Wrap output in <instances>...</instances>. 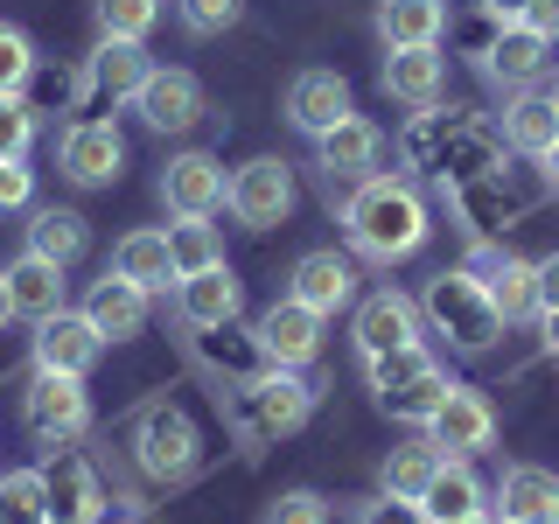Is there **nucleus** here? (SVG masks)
I'll list each match as a JSON object with an SVG mask.
<instances>
[{"instance_id":"obj_1","label":"nucleus","mask_w":559,"mask_h":524,"mask_svg":"<svg viewBox=\"0 0 559 524\" xmlns=\"http://www.w3.org/2000/svg\"><path fill=\"white\" fill-rule=\"evenodd\" d=\"M343 231H349V252H357V259L399 266V259H413L419 245H427L433 217H427V196H419V182L378 168L371 182H357V196L343 203Z\"/></svg>"},{"instance_id":"obj_2","label":"nucleus","mask_w":559,"mask_h":524,"mask_svg":"<svg viewBox=\"0 0 559 524\" xmlns=\"http://www.w3.org/2000/svg\"><path fill=\"white\" fill-rule=\"evenodd\" d=\"M419 314H427V329L448 336V349H462V357H483V349H497V336H503V314L468 266L433 273L427 294H419Z\"/></svg>"},{"instance_id":"obj_3","label":"nucleus","mask_w":559,"mask_h":524,"mask_svg":"<svg viewBox=\"0 0 559 524\" xmlns=\"http://www.w3.org/2000/svg\"><path fill=\"white\" fill-rule=\"evenodd\" d=\"M127 441H133V462L147 468L154 483H182L189 468H197V419H189L182 406H168V398H147V406L133 413V427H127Z\"/></svg>"},{"instance_id":"obj_4","label":"nucleus","mask_w":559,"mask_h":524,"mask_svg":"<svg viewBox=\"0 0 559 524\" xmlns=\"http://www.w3.org/2000/svg\"><path fill=\"white\" fill-rule=\"evenodd\" d=\"M294 168L280 162V154H259V162H245L231 175V189H224V210L245 224V231H273V224L294 217Z\"/></svg>"},{"instance_id":"obj_5","label":"nucleus","mask_w":559,"mask_h":524,"mask_svg":"<svg viewBox=\"0 0 559 524\" xmlns=\"http://www.w3.org/2000/svg\"><path fill=\"white\" fill-rule=\"evenodd\" d=\"M22 419L43 448H70L84 427H92V392L84 378H57V371H35L22 392Z\"/></svg>"},{"instance_id":"obj_6","label":"nucleus","mask_w":559,"mask_h":524,"mask_svg":"<svg viewBox=\"0 0 559 524\" xmlns=\"http://www.w3.org/2000/svg\"><path fill=\"white\" fill-rule=\"evenodd\" d=\"M349 336H357V357H384V349H406L427 336V314L406 287H371L349 314Z\"/></svg>"},{"instance_id":"obj_7","label":"nucleus","mask_w":559,"mask_h":524,"mask_svg":"<svg viewBox=\"0 0 559 524\" xmlns=\"http://www.w3.org/2000/svg\"><path fill=\"white\" fill-rule=\"evenodd\" d=\"M28 357H35V371L92 378V364L105 357V336H98L92 322H84V308H57V314H43V322H35Z\"/></svg>"},{"instance_id":"obj_8","label":"nucleus","mask_w":559,"mask_h":524,"mask_svg":"<svg viewBox=\"0 0 559 524\" xmlns=\"http://www.w3.org/2000/svg\"><path fill=\"white\" fill-rule=\"evenodd\" d=\"M238 406H245V433L252 441H273V433H294L308 419V406H314V392L294 371H280V364H266L252 384L238 392Z\"/></svg>"},{"instance_id":"obj_9","label":"nucleus","mask_w":559,"mask_h":524,"mask_svg":"<svg viewBox=\"0 0 559 524\" xmlns=\"http://www.w3.org/2000/svg\"><path fill=\"white\" fill-rule=\"evenodd\" d=\"M57 168L78 189H112L119 168H127V133H119L112 119H78V127L57 140Z\"/></svg>"},{"instance_id":"obj_10","label":"nucleus","mask_w":559,"mask_h":524,"mask_svg":"<svg viewBox=\"0 0 559 524\" xmlns=\"http://www.w3.org/2000/svg\"><path fill=\"white\" fill-rule=\"evenodd\" d=\"M252 343H259L266 364H280V371H301V364H314V349H322V314L301 308L294 294H280V301L252 322Z\"/></svg>"},{"instance_id":"obj_11","label":"nucleus","mask_w":559,"mask_h":524,"mask_svg":"<svg viewBox=\"0 0 559 524\" xmlns=\"http://www.w3.org/2000/svg\"><path fill=\"white\" fill-rule=\"evenodd\" d=\"M427 433H433V448H441V454L468 462V454L497 448V406H489L476 384H448V398H441V413L427 419Z\"/></svg>"},{"instance_id":"obj_12","label":"nucleus","mask_w":559,"mask_h":524,"mask_svg":"<svg viewBox=\"0 0 559 524\" xmlns=\"http://www.w3.org/2000/svg\"><path fill=\"white\" fill-rule=\"evenodd\" d=\"M133 112H140V127H147V133H189L203 119L197 70H162V63H154L147 84L133 92Z\"/></svg>"},{"instance_id":"obj_13","label":"nucleus","mask_w":559,"mask_h":524,"mask_svg":"<svg viewBox=\"0 0 559 524\" xmlns=\"http://www.w3.org/2000/svg\"><path fill=\"white\" fill-rule=\"evenodd\" d=\"M378 162H384V133H378V119H364V112H349L343 127H329L314 140V168H322L329 182H371Z\"/></svg>"},{"instance_id":"obj_14","label":"nucleus","mask_w":559,"mask_h":524,"mask_svg":"<svg viewBox=\"0 0 559 524\" xmlns=\"http://www.w3.org/2000/svg\"><path fill=\"white\" fill-rule=\"evenodd\" d=\"M287 294L329 322L336 308H349V301H357V259H349V252H336V245H322V252H301V259H294V279H287Z\"/></svg>"},{"instance_id":"obj_15","label":"nucleus","mask_w":559,"mask_h":524,"mask_svg":"<svg viewBox=\"0 0 559 524\" xmlns=\"http://www.w3.org/2000/svg\"><path fill=\"white\" fill-rule=\"evenodd\" d=\"M349 112H357V105H349V78H343V70H301V78L287 84V127L308 133V140H322L329 127H343Z\"/></svg>"},{"instance_id":"obj_16","label":"nucleus","mask_w":559,"mask_h":524,"mask_svg":"<svg viewBox=\"0 0 559 524\" xmlns=\"http://www.w3.org/2000/svg\"><path fill=\"white\" fill-rule=\"evenodd\" d=\"M238 308H245V287L231 266H203V273L175 279V322L182 329H224V322H238Z\"/></svg>"},{"instance_id":"obj_17","label":"nucleus","mask_w":559,"mask_h":524,"mask_svg":"<svg viewBox=\"0 0 559 524\" xmlns=\"http://www.w3.org/2000/svg\"><path fill=\"white\" fill-rule=\"evenodd\" d=\"M43 483H49V511H57V517H70V524H98L105 517L98 468L84 462L78 448H49L43 454Z\"/></svg>"},{"instance_id":"obj_18","label":"nucleus","mask_w":559,"mask_h":524,"mask_svg":"<svg viewBox=\"0 0 559 524\" xmlns=\"http://www.w3.org/2000/svg\"><path fill=\"white\" fill-rule=\"evenodd\" d=\"M224 189H231V175H224L217 154H175L162 168V203L175 217H210V210H224Z\"/></svg>"},{"instance_id":"obj_19","label":"nucleus","mask_w":559,"mask_h":524,"mask_svg":"<svg viewBox=\"0 0 559 524\" xmlns=\"http://www.w3.org/2000/svg\"><path fill=\"white\" fill-rule=\"evenodd\" d=\"M384 98L413 105V112H433L448 92V57L441 49H384V70H378Z\"/></svg>"},{"instance_id":"obj_20","label":"nucleus","mask_w":559,"mask_h":524,"mask_svg":"<svg viewBox=\"0 0 559 524\" xmlns=\"http://www.w3.org/2000/svg\"><path fill=\"white\" fill-rule=\"evenodd\" d=\"M489 287V301H497L503 329L511 322H532L538 314V259H518V252H476V266H468Z\"/></svg>"},{"instance_id":"obj_21","label":"nucleus","mask_w":559,"mask_h":524,"mask_svg":"<svg viewBox=\"0 0 559 524\" xmlns=\"http://www.w3.org/2000/svg\"><path fill=\"white\" fill-rule=\"evenodd\" d=\"M489 503H497V517H511V524H559V476L538 468V462H511Z\"/></svg>"},{"instance_id":"obj_22","label":"nucleus","mask_w":559,"mask_h":524,"mask_svg":"<svg viewBox=\"0 0 559 524\" xmlns=\"http://www.w3.org/2000/svg\"><path fill=\"white\" fill-rule=\"evenodd\" d=\"M84 322H92L105 343H133L140 329H147V287H133V279H119V273L92 279V294H84Z\"/></svg>"},{"instance_id":"obj_23","label":"nucleus","mask_w":559,"mask_h":524,"mask_svg":"<svg viewBox=\"0 0 559 524\" xmlns=\"http://www.w3.org/2000/svg\"><path fill=\"white\" fill-rule=\"evenodd\" d=\"M546 57H552L546 35H532L524 22H497V35H489V49H483V70L497 84H511V92H524V84L546 70Z\"/></svg>"},{"instance_id":"obj_24","label":"nucleus","mask_w":559,"mask_h":524,"mask_svg":"<svg viewBox=\"0 0 559 524\" xmlns=\"http://www.w3.org/2000/svg\"><path fill=\"white\" fill-rule=\"evenodd\" d=\"M448 0H378V43L384 49H441Z\"/></svg>"},{"instance_id":"obj_25","label":"nucleus","mask_w":559,"mask_h":524,"mask_svg":"<svg viewBox=\"0 0 559 524\" xmlns=\"http://www.w3.org/2000/svg\"><path fill=\"white\" fill-rule=\"evenodd\" d=\"M147 49L140 43H112V35H98V49H92V63H84V92H98V98H133L140 84H147Z\"/></svg>"},{"instance_id":"obj_26","label":"nucleus","mask_w":559,"mask_h":524,"mask_svg":"<svg viewBox=\"0 0 559 524\" xmlns=\"http://www.w3.org/2000/svg\"><path fill=\"white\" fill-rule=\"evenodd\" d=\"M441 462H448V454L433 448V433H427V427H419L413 441L384 448V462H378V483H384V497H413V503H419V497H427V483L441 476Z\"/></svg>"},{"instance_id":"obj_27","label":"nucleus","mask_w":559,"mask_h":524,"mask_svg":"<svg viewBox=\"0 0 559 524\" xmlns=\"http://www.w3.org/2000/svg\"><path fill=\"white\" fill-rule=\"evenodd\" d=\"M419 511H427V524H454V517H489V489L476 483V468L468 462H441V476L427 483V497H419Z\"/></svg>"},{"instance_id":"obj_28","label":"nucleus","mask_w":559,"mask_h":524,"mask_svg":"<svg viewBox=\"0 0 559 524\" xmlns=\"http://www.w3.org/2000/svg\"><path fill=\"white\" fill-rule=\"evenodd\" d=\"M8 301H14V314H28V322L57 314L63 308V266L57 259H35V252L8 259Z\"/></svg>"},{"instance_id":"obj_29","label":"nucleus","mask_w":559,"mask_h":524,"mask_svg":"<svg viewBox=\"0 0 559 524\" xmlns=\"http://www.w3.org/2000/svg\"><path fill=\"white\" fill-rule=\"evenodd\" d=\"M28 252L35 259H57V266H78V259L92 252V224H84L78 210L43 203V210H28Z\"/></svg>"},{"instance_id":"obj_30","label":"nucleus","mask_w":559,"mask_h":524,"mask_svg":"<svg viewBox=\"0 0 559 524\" xmlns=\"http://www.w3.org/2000/svg\"><path fill=\"white\" fill-rule=\"evenodd\" d=\"M112 273L119 279H133V287H147V294H162L175 287V259H168V231H127L112 245Z\"/></svg>"},{"instance_id":"obj_31","label":"nucleus","mask_w":559,"mask_h":524,"mask_svg":"<svg viewBox=\"0 0 559 524\" xmlns=\"http://www.w3.org/2000/svg\"><path fill=\"white\" fill-rule=\"evenodd\" d=\"M559 140V112H552V98L546 92H518L511 105H503V147H518V154H546Z\"/></svg>"},{"instance_id":"obj_32","label":"nucleus","mask_w":559,"mask_h":524,"mask_svg":"<svg viewBox=\"0 0 559 524\" xmlns=\"http://www.w3.org/2000/svg\"><path fill=\"white\" fill-rule=\"evenodd\" d=\"M168 259H175V279L182 273H203V266H224V238L210 217H175L168 224Z\"/></svg>"},{"instance_id":"obj_33","label":"nucleus","mask_w":559,"mask_h":524,"mask_svg":"<svg viewBox=\"0 0 559 524\" xmlns=\"http://www.w3.org/2000/svg\"><path fill=\"white\" fill-rule=\"evenodd\" d=\"M427 371H441V357H433L427 343H406V349H384V357H364V378H371V392H399V384H413V378H427Z\"/></svg>"},{"instance_id":"obj_34","label":"nucleus","mask_w":559,"mask_h":524,"mask_svg":"<svg viewBox=\"0 0 559 524\" xmlns=\"http://www.w3.org/2000/svg\"><path fill=\"white\" fill-rule=\"evenodd\" d=\"M43 517H49L43 468H14V476H0V524H43Z\"/></svg>"},{"instance_id":"obj_35","label":"nucleus","mask_w":559,"mask_h":524,"mask_svg":"<svg viewBox=\"0 0 559 524\" xmlns=\"http://www.w3.org/2000/svg\"><path fill=\"white\" fill-rule=\"evenodd\" d=\"M448 371H427V378H413V384H399V392H384L378 406L392 413V419H406V427H427L433 413H441V398H448Z\"/></svg>"},{"instance_id":"obj_36","label":"nucleus","mask_w":559,"mask_h":524,"mask_svg":"<svg viewBox=\"0 0 559 524\" xmlns=\"http://www.w3.org/2000/svg\"><path fill=\"white\" fill-rule=\"evenodd\" d=\"M98 14V35H112V43H147V28L162 22V0H92Z\"/></svg>"},{"instance_id":"obj_37","label":"nucleus","mask_w":559,"mask_h":524,"mask_svg":"<svg viewBox=\"0 0 559 524\" xmlns=\"http://www.w3.org/2000/svg\"><path fill=\"white\" fill-rule=\"evenodd\" d=\"M35 147V112L22 92H0V162H28Z\"/></svg>"},{"instance_id":"obj_38","label":"nucleus","mask_w":559,"mask_h":524,"mask_svg":"<svg viewBox=\"0 0 559 524\" xmlns=\"http://www.w3.org/2000/svg\"><path fill=\"white\" fill-rule=\"evenodd\" d=\"M35 78V43L14 22H0V92H28Z\"/></svg>"},{"instance_id":"obj_39","label":"nucleus","mask_w":559,"mask_h":524,"mask_svg":"<svg viewBox=\"0 0 559 524\" xmlns=\"http://www.w3.org/2000/svg\"><path fill=\"white\" fill-rule=\"evenodd\" d=\"M259 524H329V497L322 489H280Z\"/></svg>"},{"instance_id":"obj_40","label":"nucleus","mask_w":559,"mask_h":524,"mask_svg":"<svg viewBox=\"0 0 559 524\" xmlns=\"http://www.w3.org/2000/svg\"><path fill=\"white\" fill-rule=\"evenodd\" d=\"M182 8V28L189 35H224L245 22V0H175Z\"/></svg>"},{"instance_id":"obj_41","label":"nucleus","mask_w":559,"mask_h":524,"mask_svg":"<svg viewBox=\"0 0 559 524\" xmlns=\"http://www.w3.org/2000/svg\"><path fill=\"white\" fill-rule=\"evenodd\" d=\"M357 524H427V511H419L413 497H371L357 511Z\"/></svg>"},{"instance_id":"obj_42","label":"nucleus","mask_w":559,"mask_h":524,"mask_svg":"<svg viewBox=\"0 0 559 524\" xmlns=\"http://www.w3.org/2000/svg\"><path fill=\"white\" fill-rule=\"evenodd\" d=\"M28 196H35V175L22 162H0V210H28Z\"/></svg>"},{"instance_id":"obj_43","label":"nucleus","mask_w":559,"mask_h":524,"mask_svg":"<svg viewBox=\"0 0 559 524\" xmlns=\"http://www.w3.org/2000/svg\"><path fill=\"white\" fill-rule=\"evenodd\" d=\"M518 22H524V28H532V35H546V43L559 49V0H532V8H524V14H518Z\"/></svg>"},{"instance_id":"obj_44","label":"nucleus","mask_w":559,"mask_h":524,"mask_svg":"<svg viewBox=\"0 0 559 524\" xmlns=\"http://www.w3.org/2000/svg\"><path fill=\"white\" fill-rule=\"evenodd\" d=\"M546 308H559V252L538 259V314H546Z\"/></svg>"},{"instance_id":"obj_45","label":"nucleus","mask_w":559,"mask_h":524,"mask_svg":"<svg viewBox=\"0 0 559 524\" xmlns=\"http://www.w3.org/2000/svg\"><path fill=\"white\" fill-rule=\"evenodd\" d=\"M524 8H532V0H483V14H489V22H518Z\"/></svg>"},{"instance_id":"obj_46","label":"nucleus","mask_w":559,"mask_h":524,"mask_svg":"<svg viewBox=\"0 0 559 524\" xmlns=\"http://www.w3.org/2000/svg\"><path fill=\"white\" fill-rule=\"evenodd\" d=\"M538 329H546V357L559 364V308H546V314H538Z\"/></svg>"},{"instance_id":"obj_47","label":"nucleus","mask_w":559,"mask_h":524,"mask_svg":"<svg viewBox=\"0 0 559 524\" xmlns=\"http://www.w3.org/2000/svg\"><path fill=\"white\" fill-rule=\"evenodd\" d=\"M538 162H546V182L559 189V140H552V147H546V154H538Z\"/></svg>"},{"instance_id":"obj_48","label":"nucleus","mask_w":559,"mask_h":524,"mask_svg":"<svg viewBox=\"0 0 559 524\" xmlns=\"http://www.w3.org/2000/svg\"><path fill=\"white\" fill-rule=\"evenodd\" d=\"M14 314V301H8V266H0V322H8Z\"/></svg>"},{"instance_id":"obj_49","label":"nucleus","mask_w":559,"mask_h":524,"mask_svg":"<svg viewBox=\"0 0 559 524\" xmlns=\"http://www.w3.org/2000/svg\"><path fill=\"white\" fill-rule=\"evenodd\" d=\"M454 524H497V517H454Z\"/></svg>"},{"instance_id":"obj_50","label":"nucleus","mask_w":559,"mask_h":524,"mask_svg":"<svg viewBox=\"0 0 559 524\" xmlns=\"http://www.w3.org/2000/svg\"><path fill=\"white\" fill-rule=\"evenodd\" d=\"M546 98H552V112H559V78H552V92H546Z\"/></svg>"},{"instance_id":"obj_51","label":"nucleus","mask_w":559,"mask_h":524,"mask_svg":"<svg viewBox=\"0 0 559 524\" xmlns=\"http://www.w3.org/2000/svg\"><path fill=\"white\" fill-rule=\"evenodd\" d=\"M43 524H70V517H57V511H49V517H43Z\"/></svg>"},{"instance_id":"obj_52","label":"nucleus","mask_w":559,"mask_h":524,"mask_svg":"<svg viewBox=\"0 0 559 524\" xmlns=\"http://www.w3.org/2000/svg\"><path fill=\"white\" fill-rule=\"evenodd\" d=\"M497 524H511V517H497Z\"/></svg>"}]
</instances>
